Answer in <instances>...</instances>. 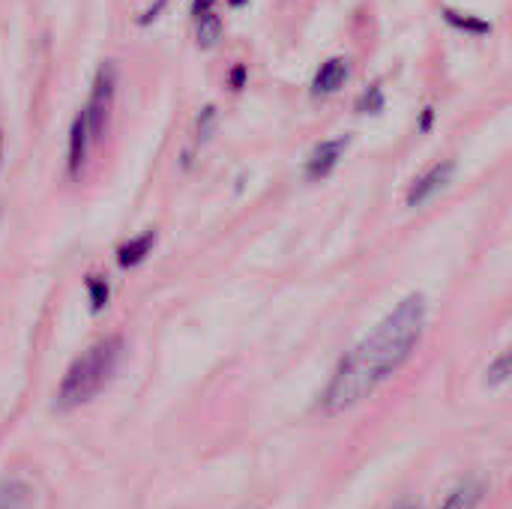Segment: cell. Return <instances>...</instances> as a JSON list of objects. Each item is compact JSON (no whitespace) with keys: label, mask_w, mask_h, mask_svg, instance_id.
<instances>
[{"label":"cell","mask_w":512,"mask_h":509,"mask_svg":"<svg viewBox=\"0 0 512 509\" xmlns=\"http://www.w3.org/2000/svg\"><path fill=\"white\" fill-rule=\"evenodd\" d=\"M192 12H195V18L213 12V0H195V3H192Z\"/></svg>","instance_id":"9a60e30c"},{"label":"cell","mask_w":512,"mask_h":509,"mask_svg":"<svg viewBox=\"0 0 512 509\" xmlns=\"http://www.w3.org/2000/svg\"><path fill=\"white\" fill-rule=\"evenodd\" d=\"M111 300V288H108V279L105 276H87V303H90V312H102Z\"/></svg>","instance_id":"8fae6325"},{"label":"cell","mask_w":512,"mask_h":509,"mask_svg":"<svg viewBox=\"0 0 512 509\" xmlns=\"http://www.w3.org/2000/svg\"><path fill=\"white\" fill-rule=\"evenodd\" d=\"M483 381H486V387H492V390H498V387H504V384H510L512 381V342L486 366V375H483Z\"/></svg>","instance_id":"30bf717a"},{"label":"cell","mask_w":512,"mask_h":509,"mask_svg":"<svg viewBox=\"0 0 512 509\" xmlns=\"http://www.w3.org/2000/svg\"><path fill=\"white\" fill-rule=\"evenodd\" d=\"M153 243H156V231H153V228H150V231H141V234H135V237H129L126 243L117 246V264H120L123 270L138 267V264L150 255Z\"/></svg>","instance_id":"9c48e42d"},{"label":"cell","mask_w":512,"mask_h":509,"mask_svg":"<svg viewBox=\"0 0 512 509\" xmlns=\"http://www.w3.org/2000/svg\"><path fill=\"white\" fill-rule=\"evenodd\" d=\"M429 303L420 291L402 297L330 372L318 408L324 417H339L372 399L393 375L405 369L426 336Z\"/></svg>","instance_id":"6da1fadb"},{"label":"cell","mask_w":512,"mask_h":509,"mask_svg":"<svg viewBox=\"0 0 512 509\" xmlns=\"http://www.w3.org/2000/svg\"><path fill=\"white\" fill-rule=\"evenodd\" d=\"M345 81H348V60H345V57H330V60L321 63V69L315 72L312 93H315V96H330V93H336Z\"/></svg>","instance_id":"ba28073f"},{"label":"cell","mask_w":512,"mask_h":509,"mask_svg":"<svg viewBox=\"0 0 512 509\" xmlns=\"http://www.w3.org/2000/svg\"><path fill=\"white\" fill-rule=\"evenodd\" d=\"M390 509H423V501L417 495H405V498H399Z\"/></svg>","instance_id":"5bb4252c"},{"label":"cell","mask_w":512,"mask_h":509,"mask_svg":"<svg viewBox=\"0 0 512 509\" xmlns=\"http://www.w3.org/2000/svg\"><path fill=\"white\" fill-rule=\"evenodd\" d=\"M219 36H222V18H219L216 12L201 15V18H198V42H201L204 48H210V45L219 42Z\"/></svg>","instance_id":"7c38bea8"},{"label":"cell","mask_w":512,"mask_h":509,"mask_svg":"<svg viewBox=\"0 0 512 509\" xmlns=\"http://www.w3.org/2000/svg\"><path fill=\"white\" fill-rule=\"evenodd\" d=\"M0 144H3V135H0Z\"/></svg>","instance_id":"2e32d148"},{"label":"cell","mask_w":512,"mask_h":509,"mask_svg":"<svg viewBox=\"0 0 512 509\" xmlns=\"http://www.w3.org/2000/svg\"><path fill=\"white\" fill-rule=\"evenodd\" d=\"M123 357V339L120 336H105L96 345L84 348L69 369L63 372L57 384V408L60 411H75L87 405L114 375L117 363Z\"/></svg>","instance_id":"7a4b0ae2"},{"label":"cell","mask_w":512,"mask_h":509,"mask_svg":"<svg viewBox=\"0 0 512 509\" xmlns=\"http://www.w3.org/2000/svg\"><path fill=\"white\" fill-rule=\"evenodd\" d=\"M453 174H456V159L432 162L426 171H420V174L411 180V186H408V192H405V204H408V207H423V204H429L435 195H441V192L450 186Z\"/></svg>","instance_id":"277c9868"},{"label":"cell","mask_w":512,"mask_h":509,"mask_svg":"<svg viewBox=\"0 0 512 509\" xmlns=\"http://www.w3.org/2000/svg\"><path fill=\"white\" fill-rule=\"evenodd\" d=\"M489 489H492V480L486 474H468L462 477L444 498L438 509H480L483 501L489 498Z\"/></svg>","instance_id":"5b68a950"},{"label":"cell","mask_w":512,"mask_h":509,"mask_svg":"<svg viewBox=\"0 0 512 509\" xmlns=\"http://www.w3.org/2000/svg\"><path fill=\"white\" fill-rule=\"evenodd\" d=\"M90 147H93V138H90V132H87V123H84L81 114H78L75 123H72V129H69V141H66V171H69L72 177L81 174V168H84V162H87V156H90Z\"/></svg>","instance_id":"52a82bcc"},{"label":"cell","mask_w":512,"mask_h":509,"mask_svg":"<svg viewBox=\"0 0 512 509\" xmlns=\"http://www.w3.org/2000/svg\"><path fill=\"white\" fill-rule=\"evenodd\" d=\"M345 150H348V138H327V141L315 144L312 153H309V159H306V165H303L306 180H324V177H330L336 171V165L342 162Z\"/></svg>","instance_id":"8992f818"},{"label":"cell","mask_w":512,"mask_h":509,"mask_svg":"<svg viewBox=\"0 0 512 509\" xmlns=\"http://www.w3.org/2000/svg\"><path fill=\"white\" fill-rule=\"evenodd\" d=\"M384 108V93L378 84H372L369 90H363V96L357 99V111L360 114H378Z\"/></svg>","instance_id":"4fadbf2b"},{"label":"cell","mask_w":512,"mask_h":509,"mask_svg":"<svg viewBox=\"0 0 512 509\" xmlns=\"http://www.w3.org/2000/svg\"><path fill=\"white\" fill-rule=\"evenodd\" d=\"M114 93H117V75L111 69V63H105L96 78H93V87H90V96H87V105L78 111L81 120L87 123V132L93 138V144L102 138L105 126H108V117H111V105H114Z\"/></svg>","instance_id":"3957f363"}]
</instances>
